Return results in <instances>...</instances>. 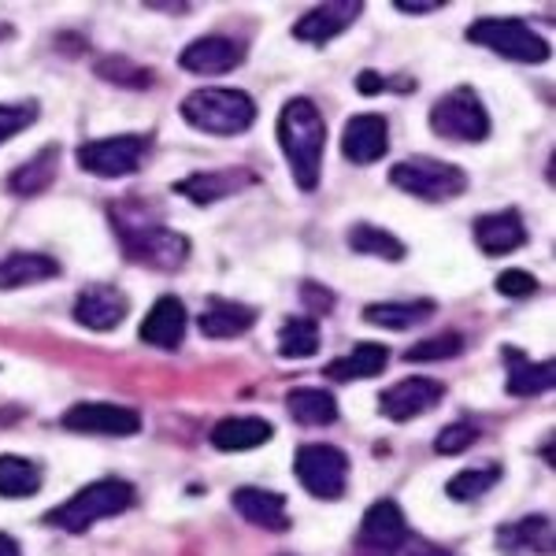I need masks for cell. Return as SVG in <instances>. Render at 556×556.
<instances>
[{
	"label": "cell",
	"instance_id": "1",
	"mask_svg": "<svg viewBox=\"0 0 556 556\" xmlns=\"http://www.w3.org/2000/svg\"><path fill=\"white\" fill-rule=\"evenodd\" d=\"M278 146L290 160L293 182L301 190H316L323 172V149H327V119L308 97L286 101L282 115H278Z\"/></svg>",
	"mask_w": 556,
	"mask_h": 556
},
{
	"label": "cell",
	"instance_id": "2",
	"mask_svg": "<svg viewBox=\"0 0 556 556\" xmlns=\"http://www.w3.org/2000/svg\"><path fill=\"white\" fill-rule=\"evenodd\" d=\"M134 505V486L123 479H101V482H89L75 493L71 501H64L60 508H52L45 516V523L60 527L67 534H86L89 527H97L101 519H112L119 513H127Z\"/></svg>",
	"mask_w": 556,
	"mask_h": 556
},
{
	"label": "cell",
	"instance_id": "3",
	"mask_svg": "<svg viewBox=\"0 0 556 556\" xmlns=\"http://www.w3.org/2000/svg\"><path fill=\"white\" fill-rule=\"evenodd\" d=\"M182 119L204 134H223V138H230V134L253 127L256 104H253V97L241 93V89L208 86V89H193V93L186 97Z\"/></svg>",
	"mask_w": 556,
	"mask_h": 556
},
{
	"label": "cell",
	"instance_id": "4",
	"mask_svg": "<svg viewBox=\"0 0 556 556\" xmlns=\"http://www.w3.org/2000/svg\"><path fill=\"white\" fill-rule=\"evenodd\" d=\"M390 182L397 190L419 197V201H453V197L468 190V175L456 164H445V160L434 156H412L393 164Z\"/></svg>",
	"mask_w": 556,
	"mask_h": 556
},
{
	"label": "cell",
	"instance_id": "5",
	"mask_svg": "<svg viewBox=\"0 0 556 556\" xmlns=\"http://www.w3.org/2000/svg\"><path fill=\"white\" fill-rule=\"evenodd\" d=\"M430 130L445 141H482L490 134V115L471 86H456L430 108Z\"/></svg>",
	"mask_w": 556,
	"mask_h": 556
},
{
	"label": "cell",
	"instance_id": "6",
	"mask_svg": "<svg viewBox=\"0 0 556 556\" xmlns=\"http://www.w3.org/2000/svg\"><path fill=\"white\" fill-rule=\"evenodd\" d=\"M468 41L505 60H516V64H545L549 60V41L538 38L523 20H479L468 26Z\"/></svg>",
	"mask_w": 556,
	"mask_h": 556
},
{
	"label": "cell",
	"instance_id": "7",
	"mask_svg": "<svg viewBox=\"0 0 556 556\" xmlns=\"http://www.w3.org/2000/svg\"><path fill=\"white\" fill-rule=\"evenodd\" d=\"M119 241L134 264L156 267V271H175L190 256V241L178 230L156 227V223L152 227H127V223H119Z\"/></svg>",
	"mask_w": 556,
	"mask_h": 556
},
{
	"label": "cell",
	"instance_id": "8",
	"mask_svg": "<svg viewBox=\"0 0 556 556\" xmlns=\"http://www.w3.org/2000/svg\"><path fill=\"white\" fill-rule=\"evenodd\" d=\"M298 479L301 486L319 501H338L349 482V456L334 445H301L298 450Z\"/></svg>",
	"mask_w": 556,
	"mask_h": 556
},
{
	"label": "cell",
	"instance_id": "9",
	"mask_svg": "<svg viewBox=\"0 0 556 556\" xmlns=\"http://www.w3.org/2000/svg\"><path fill=\"white\" fill-rule=\"evenodd\" d=\"M149 141L141 134H119V138H101V141H86L78 149V167L97 178H123L134 175L146 160Z\"/></svg>",
	"mask_w": 556,
	"mask_h": 556
},
{
	"label": "cell",
	"instance_id": "10",
	"mask_svg": "<svg viewBox=\"0 0 556 556\" xmlns=\"http://www.w3.org/2000/svg\"><path fill=\"white\" fill-rule=\"evenodd\" d=\"M64 427L78 430V434H112L127 438L141 430V416L123 405H75L64 412Z\"/></svg>",
	"mask_w": 556,
	"mask_h": 556
},
{
	"label": "cell",
	"instance_id": "11",
	"mask_svg": "<svg viewBox=\"0 0 556 556\" xmlns=\"http://www.w3.org/2000/svg\"><path fill=\"white\" fill-rule=\"evenodd\" d=\"M445 397V386L438 379H405L382 393V412L397 424H408L416 416H427L430 408H438V401Z\"/></svg>",
	"mask_w": 556,
	"mask_h": 556
},
{
	"label": "cell",
	"instance_id": "12",
	"mask_svg": "<svg viewBox=\"0 0 556 556\" xmlns=\"http://www.w3.org/2000/svg\"><path fill=\"white\" fill-rule=\"evenodd\" d=\"M361 12H364L361 0H330V4L312 8L304 20H298V26H293V38H301L308 45H323V41L338 38V34H345L349 26L361 20Z\"/></svg>",
	"mask_w": 556,
	"mask_h": 556
},
{
	"label": "cell",
	"instance_id": "13",
	"mask_svg": "<svg viewBox=\"0 0 556 556\" xmlns=\"http://www.w3.org/2000/svg\"><path fill=\"white\" fill-rule=\"evenodd\" d=\"M241 60H245V52H241L238 41L212 34V38H197V41L186 45L182 56H178V64L190 71V75L215 78V75H227V71H235Z\"/></svg>",
	"mask_w": 556,
	"mask_h": 556
},
{
	"label": "cell",
	"instance_id": "14",
	"mask_svg": "<svg viewBox=\"0 0 556 556\" xmlns=\"http://www.w3.org/2000/svg\"><path fill=\"white\" fill-rule=\"evenodd\" d=\"M390 149V123L382 115H356V119L345 123L342 134V152L349 164H375V160L386 156Z\"/></svg>",
	"mask_w": 556,
	"mask_h": 556
},
{
	"label": "cell",
	"instance_id": "15",
	"mask_svg": "<svg viewBox=\"0 0 556 556\" xmlns=\"http://www.w3.org/2000/svg\"><path fill=\"white\" fill-rule=\"evenodd\" d=\"M130 312V301L112 286H86L75 301V319L89 330H115Z\"/></svg>",
	"mask_w": 556,
	"mask_h": 556
},
{
	"label": "cell",
	"instance_id": "16",
	"mask_svg": "<svg viewBox=\"0 0 556 556\" xmlns=\"http://www.w3.org/2000/svg\"><path fill=\"white\" fill-rule=\"evenodd\" d=\"M256 178L245 172V167H227V172H197L190 178H182V182H175V193L190 197L193 204H215L223 201V197L245 190V186H253Z\"/></svg>",
	"mask_w": 556,
	"mask_h": 556
},
{
	"label": "cell",
	"instance_id": "17",
	"mask_svg": "<svg viewBox=\"0 0 556 556\" xmlns=\"http://www.w3.org/2000/svg\"><path fill=\"white\" fill-rule=\"evenodd\" d=\"M141 342L152 349H178L186 338V308L178 298H160L141 319Z\"/></svg>",
	"mask_w": 556,
	"mask_h": 556
},
{
	"label": "cell",
	"instance_id": "18",
	"mask_svg": "<svg viewBox=\"0 0 556 556\" xmlns=\"http://www.w3.org/2000/svg\"><path fill=\"white\" fill-rule=\"evenodd\" d=\"M475 241L486 256H505L516 253L519 245L527 241V227L519 219V212H490L482 219H475Z\"/></svg>",
	"mask_w": 556,
	"mask_h": 556
},
{
	"label": "cell",
	"instance_id": "19",
	"mask_svg": "<svg viewBox=\"0 0 556 556\" xmlns=\"http://www.w3.org/2000/svg\"><path fill=\"white\" fill-rule=\"evenodd\" d=\"M405 538H408V523H405V516H401L397 501H375V505L364 513V523H361L364 545L390 553V549H397Z\"/></svg>",
	"mask_w": 556,
	"mask_h": 556
},
{
	"label": "cell",
	"instance_id": "20",
	"mask_svg": "<svg viewBox=\"0 0 556 556\" xmlns=\"http://www.w3.org/2000/svg\"><path fill=\"white\" fill-rule=\"evenodd\" d=\"M235 513L241 519H249L253 527L264 531H286L290 527V513H286V497L260 486H241L235 490Z\"/></svg>",
	"mask_w": 556,
	"mask_h": 556
},
{
	"label": "cell",
	"instance_id": "21",
	"mask_svg": "<svg viewBox=\"0 0 556 556\" xmlns=\"http://www.w3.org/2000/svg\"><path fill=\"white\" fill-rule=\"evenodd\" d=\"M275 427L260 416H230L223 424L212 427V445L223 453H245V450H256V445L271 442Z\"/></svg>",
	"mask_w": 556,
	"mask_h": 556
},
{
	"label": "cell",
	"instance_id": "22",
	"mask_svg": "<svg viewBox=\"0 0 556 556\" xmlns=\"http://www.w3.org/2000/svg\"><path fill=\"white\" fill-rule=\"evenodd\" d=\"M386 364H390V349L379 342H361L353 353H345L342 361L327 364V379H338V382L375 379L379 371H386Z\"/></svg>",
	"mask_w": 556,
	"mask_h": 556
},
{
	"label": "cell",
	"instance_id": "23",
	"mask_svg": "<svg viewBox=\"0 0 556 556\" xmlns=\"http://www.w3.org/2000/svg\"><path fill=\"white\" fill-rule=\"evenodd\" d=\"M60 275V260L41 253H12L0 260V290H20V286L45 282Z\"/></svg>",
	"mask_w": 556,
	"mask_h": 556
},
{
	"label": "cell",
	"instance_id": "24",
	"mask_svg": "<svg viewBox=\"0 0 556 556\" xmlns=\"http://www.w3.org/2000/svg\"><path fill=\"white\" fill-rule=\"evenodd\" d=\"M256 312L249 304L238 301H212L208 308L201 312V334L204 338H238L245 330H253Z\"/></svg>",
	"mask_w": 556,
	"mask_h": 556
},
{
	"label": "cell",
	"instance_id": "25",
	"mask_svg": "<svg viewBox=\"0 0 556 556\" xmlns=\"http://www.w3.org/2000/svg\"><path fill=\"white\" fill-rule=\"evenodd\" d=\"M286 408L304 427H330L338 419V401L327 390H312V386L286 393Z\"/></svg>",
	"mask_w": 556,
	"mask_h": 556
},
{
	"label": "cell",
	"instance_id": "26",
	"mask_svg": "<svg viewBox=\"0 0 556 556\" xmlns=\"http://www.w3.org/2000/svg\"><path fill=\"white\" fill-rule=\"evenodd\" d=\"M434 301H386V304H367L364 308V319L375 323V327H386V330H412L419 323H427L434 316Z\"/></svg>",
	"mask_w": 556,
	"mask_h": 556
},
{
	"label": "cell",
	"instance_id": "27",
	"mask_svg": "<svg viewBox=\"0 0 556 556\" xmlns=\"http://www.w3.org/2000/svg\"><path fill=\"white\" fill-rule=\"evenodd\" d=\"M508 361V393L516 397H534V393H545L553 386V364H531L519 349H505Z\"/></svg>",
	"mask_w": 556,
	"mask_h": 556
},
{
	"label": "cell",
	"instance_id": "28",
	"mask_svg": "<svg viewBox=\"0 0 556 556\" xmlns=\"http://www.w3.org/2000/svg\"><path fill=\"white\" fill-rule=\"evenodd\" d=\"M56 172H60V146H49V149H41L30 164H23L8 186H12V193H20V197H38L52 186Z\"/></svg>",
	"mask_w": 556,
	"mask_h": 556
},
{
	"label": "cell",
	"instance_id": "29",
	"mask_svg": "<svg viewBox=\"0 0 556 556\" xmlns=\"http://www.w3.org/2000/svg\"><path fill=\"white\" fill-rule=\"evenodd\" d=\"M497 542L505 545V549H527V553L549 556L553 553V519L549 516H531V519H523V523L501 531Z\"/></svg>",
	"mask_w": 556,
	"mask_h": 556
},
{
	"label": "cell",
	"instance_id": "30",
	"mask_svg": "<svg viewBox=\"0 0 556 556\" xmlns=\"http://www.w3.org/2000/svg\"><path fill=\"white\" fill-rule=\"evenodd\" d=\"M41 490V468L23 456H0V497H30Z\"/></svg>",
	"mask_w": 556,
	"mask_h": 556
},
{
	"label": "cell",
	"instance_id": "31",
	"mask_svg": "<svg viewBox=\"0 0 556 556\" xmlns=\"http://www.w3.org/2000/svg\"><path fill=\"white\" fill-rule=\"evenodd\" d=\"M319 349V323L316 319H286L278 330V356L286 361H308Z\"/></svg>",
	"mask_w": 556,
	"mask_h": 556
},
{
	"label": "cell",
	"instance_id": "32",
	"mask_svg": "<svg viewBox=\"0 0 556 556\" xmlns=\"http://www.w3.org/2000/svg\"><path fill=\"white\" fill-rule=\"evenodd\" d=\"M349 249H356V253H364V256L390 260V264L405 260V245H401V241L393 238L390 230L371 227V223H361V227L349 230Z\"/></svg>",
	"mask_w": 556,
	"mask_h": 556
},
{
	"label": "cell",
	"instance_id": "33",
	"mask_svg": "<svg viewBox=\"0 0 556 556\" xmlns=\"http://www.w3.org/2000/svg\"><path fill=\"white\" fill-rule=\"evenodd\" d=\"M497 479H501V468H497V464H486V468H471V471L453 475L445 493H450L453 501H475V497H482L486 490L497 486Z\"/></svg>",
	"mask_w": 556,
	"mask_h": 556
},
{
	"label": "cell",
	"instance_id": "34",
	"mask_svg": "<svg viewBox=\"0 0 556 556\" xmlns=\"http://www.w3.org/2000/svg\"><path fill=\"white\" fill-rule=\"evenodd\" d=\"M464 353V338L460 334H438V338H427V342L412 345L408 349V361L412 364H427V361H453V356Z\"/></svg>",
	"mask_w": 556,
	"mask_h": 556
},
{
	"label": "cell",
	"instance_id": "35",
	"mask_svg": "<svg viewBox=\"0 0 556 556\" xmlns=\"http://www.w3.org/2000/svg\"><path fill=\"white\" fill-rule=\"evenodd\" d=\"M38 119V104H0V146Z\"/></svg>",
	"mask_w": 556,
	"mask_h": 556
},
{
	"label": "cell",
	"instance_id": "36",
	"mask_svg": "<svg viewBox=\"0 0 556 556\" xmlns=\"http://www.w3.org/2000/svg\"><path fill=\"white\" fill-rule=\"evenodd\" d=\"M97 75L115 78V86H138V89L152 86V71L134 67V64H127V60H104V64L97 67Z\"/></svg>",
	"mask_w": 556,
	"mask_h": 556
},
{
	"label": "cell",
	"instance_id": "37",
	"mask_svg": "<svg viewBox=\"0 0 556 556\" xmlns=\"http://www.w3.org/2000/svg\"><path fill=\"white\" fill-rule=\"evenodd\" d=\"M475 438H479V430H475L471 424H453V427H445L442 434H438L434 450L442 453V456H456V453L471 450Z\"/></svg>",
	"mask_w": 556,
	"mask_h": 556
},
{
	"label": "cell",
	"instance_id": "38",
	"mask_svg": "<svg viewBox=\"0 0 556 556\" xmlns=\"http://www.w3.org/2000/svg\"><path fill=\"white\" fill-rule=\"evenodd\" d=\"M497 293H505V298L513 301H523V298H534L538 293V278L519 271V267H508V271L497 275Z\"/></svg>",
	"mask_w": 556,
	"mask_h": 556
},
{
	"label": "cell",
	"instance_id": "39",
	"mask_svg": "<svg viewBox=\"0 0 556 556\" xmlns=\"http://www.w3.org/2000/svg\"><path fill=\"white\" fill-rule=\"evenodd\" d=\"M356 89H361V93H382L386 83H382L379 75H375V71H364V75L356 78Z\"/></svg>",
	"mask_w": 556,
	"mask_h": 556
},
{
	"label": "cell",
	"instance_id": "40",
	"mask_svg": "<svg viewBox=\"0 0 556 556\" xmlns=\"http://www.w3.org/2000/svg\"><path fill=\"white\" fill-rule=\"evenodd\" d=\"M304 298H308L312 304H316V308H330V304H334V298H330V293H319V286H304Z\"/></svg>",
	"mask_w": 556,
	"mask_h": 556
},
{
	"label": "cell",
	"instance_id": "41",
	"mask_svg": "<svg viewBox=\"0 0 556 556\" xmlns=\"http://www.w3.org/2000/svg\"><path fill=\"white\" fill-rule=\"evenodd\" d=\"M397 8H401V12H416L419 15V12H434L438 4H434V0H416V4H412V0H401Z\"/></svg>",
	"mask_w": 556,
	"mask_h": 556
},
{
	"label": "cell",
	"instance_id": "42",
	"mask_svg": "<svg viewBox=\"0 0 556 556\" xmlns=\"http://www.w3.org/2000/svg\"><path fill=\"white\" fill-rule=\"evenodd\" d=\"M0 556H23L20 542H15L12 534H0Z\"/></svg>",
	"mask_w": 556,
	"mask_h": 556
},
{
	"label": "cell",
	"instance_id": "43",
	"mask_svg": "<svg viewBox=\"0 0 556 556\" xmlns=\"http://www.w3.org/2000/svg\"><path fill=\"white\" fill-rule=\"evenodd\" d=\"M419 556H450V553H438V549H424Z\"/></svg>",
	"mask_w": 556,
	"mask_h": 556
}]
</instances>
